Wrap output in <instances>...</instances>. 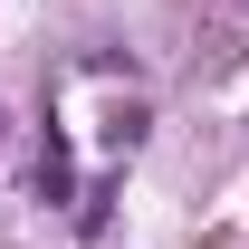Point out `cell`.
Segmentation results:
<instances>
[{
  "mask_svg": "<svg viewBox=\"0 0 249 249\" xmlns=\"http://www.w3.org/2000/svg\"><path fill=\"white\" fill-rule=\"evenodd\" d=\"M38 201H77V154H67L58 124H48V144H38Z\"/></svg>",
  "mask_w": 249,
  "mask_h": 249,
  "instance_id": "1",
  "label": "cell"
}]
</instances>
